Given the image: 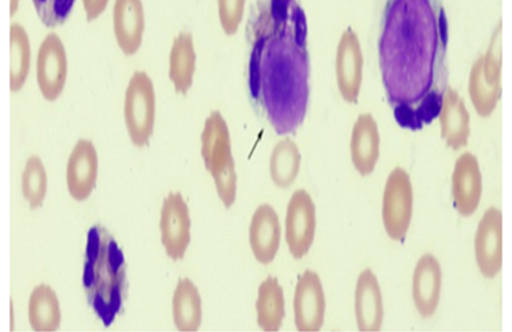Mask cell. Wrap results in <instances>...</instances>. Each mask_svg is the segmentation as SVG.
<instances>
[{"label":"cell","instance_id":"cell-19","mask_svg":"<svg viewBox=\"0 0 512 332\" xmlns=\"http://www.w3.org/2000/svg\"><path fill=\"white\" fill-rule=\"evenodd\" d=\"M351 161L362 176H369L376 168L380 156V135L373 115L358 116L351 133Z\"/></svg>","mask_w":512,"mask_h":332},{"label":"cell","instance_id":"cell-15","mask_svg":"<svg viewBox=\"0 0 512 332\" xmlns=\"http://www.w3.org/2000/svg\"><path fill=\"white\" fill-rule=\"evenodd\" d=\"M98 156L91 141L80 140L75 144L67 164L66 181L70 195L85 201L96 187Z\"/></svg>","mask_w":512,"mask_h":332},{"label":"cell","instance_id":"cell-28","mask_svg":"<svg viewBox=\"0 0 512 332\" xmlns=\"http://www.w3.org/2000/svg\"><path fill=\"white\" fill-rule=\"evenodd\" d=\"M22 192L32 210L43 206L47 192V174L38 156L31 157L22 174Z\"/></svg>","mask_w":512,"mask_h":332},{"label":"cell","instance_id":"cell-23","mask_svg":"<svg viewBox=\"0 0 512 332\" xmlns=\"http://www.w3.org/2000/svg\"><path fill=\"white\" fill-rule=\"evenodd\" d=\"M256 321L266 332H276L283 326L286 317V300L278 279L268 276L260 285L255 303Z\"/></svg>","mask_w":512,"mask_h":332},{"label":"cell","instance_id":"cell-11","mask_svg":"<svg viewBox=\"0 0 512 332\" xmlns=\"http://www.w3.org/2000/svg\"><path fill=\"white\" fill-rule=\"evenodd\" d=\"M68 74V61L61 38L48 34L42 41L37 56V82L43 97L57 100L64 91Z\"/></svg>","mask_w":512,"mask_h":332},{"label":"cell","instance_id":"cell-13","mask_svg":"<svg viewBox=\"0 0 512 332\" xmlns=\"http://www.w3.org/2000/svg\"><path fill=\"white\" fill-rule=\"evenodd\" d=\"M475 255L479 271L493 279L503 265V218L497 208H490L480 220L475 236Z\"/></svg>","mask_w":512,"mask_h":332},{"label":"cell","instance_id":"cell-27","mask_svg":"<svg viewBox=\"0 0 512 332\" xmlns=\"http://www.w3.org/2000/svg\"><path fill=\"white\" fill-rule=\"evenodd\" d=\"M11 70L10 87L12 92H19L29 78L31 69V42L27 31L18 23L11 25Z\"/></svg>","mask_w":512,"mask_h":332},{"label":"cell","instance_id":"cell-26","mask_svg":"<svg viewBox=\"0 0 512 332\" xmlns=\"http://www.w3.org/2000/svg\"><path fill=\"white\" fill-rule=\"evenodd\" d=\"M301 153L291 138L281 139L273 148L269 170L273 184L279 189L290 188L299 174Z\"/></svg>","mask_w":512,"mask_h":332},{"label":"cell","instance_id":"cell-30","mask_svg":"<svg viewBox=\"0 0 512 332\" xmlns=\"http://www.w3.org/2000/svg\"><path fill=\"white\" fill-rule=\"evenodd\" d=\"M246 0H218V15L225 35L235 36L244 19Z\"/></svg>","mask_w":512,"mask_h":332},{"label":"cell","instance_id":"cell-29","mask_svg":"<svg viewBox=\"0 0 512 332\" xmlns=\"http://www.w3.org/2000/svg\"><path fill=\"white\" fill-rule=\"evenodd\" d=\"M33 4L45 27L54 29L68 20L75 0H33Z\"/></svg>","mask_w":512,"mask_h":332},{"label":"cell","instance_id":"cell-21","mask_svg":"<svg viewBox=\"0 0 512 332\" xmlns=\"http://www.w3.org/2000/svg\"><path fill=\"white\" fill-rule=\"evenodd\" d=\"M439 117L447 146L453 150L466 147L471 135L470 114L464 99L449 86L443 94Z\"/></svg>","mask_w":512,"mask_h":332},{"label":"cell","instance_id":"cell-12","mask_svg":"<svg viewBox=\"0 0 512 332\" xmlns=\"http://www.w3.org/2000/svg\"><path fill=\"white\" fill-rule=\"evenodd\" d=\"M326 298L318 273L306 270L294 294V319L299 332H318L324 325Z\"/></svg>","mask_w":512,"mask_h":332},{"label":"cell","instance_id":"cell-7","mask_svg":"<svg viewBox=\"0 0 512 332\" xmlns=\"http://www.w3.org/2000/svg\"><path fill=\"white\" fill-rule=\"evenodd\" d=\"M414 190L408 173L398 167L388 177L382 200L384 229L393 241H403L411 226Z\"/></svg>","mask_w":512,"mask_h":332},{"label":"cell","instance_id":"cell-3","mask_svg":"<svg viewBox=\"0 0 512 332\" xmlns=\"http://www.w3.org/2000/svg\"><path fill=\"white\" fill-rule=\"evenodd\" d=\"M83 286L89 305L109 327L121 313L127 291L122 249L104 226H93L87 237Z\"/></svg>","mask_w":512,"mask_h":332},{"label":"cell","instance_id":"cell-4","mask_svg":"<svg viewBox=\"0 0 512 332\" xmlns=\"http://www.w3.org/2000/svg\"><path fill=\"white\" fill-rule=\"evenodd\" d=\"M201 157L212 175L217 193L226 209L237 199L238 175L228 125L219 111L204 122L201 133Z\"/></svg>","mask_w":512,"mask_h":332},{"label":"cell","instance_id":"cell-22","mask_svg":"<svg viewBox=\"0 0 512 332\" xmlns=\"http://www.w3.org/2000/svg\"><path fill=\"white\" fill-rule=\"evenodd\" d=\"M197 55L191 33L181 32L173 40L169 55V78L178 94L187 95L193 86Z\"/></svg>","mask_w":512,"mask_h":332},{"label":"cell","instance_id":"cell-18","mask_svg":"<svg viewBox=\"0 0 512 332\" xmlns=\"http://www.w3.org/2000/svg\"><path fill=\"white\" fill-rule=\"evenodd\" d=\"M443 273L439 260L425 254L419 260L413 278V298L419 314L427 319L438 310L441 298Z\"/></svg>","mask_w":512,"mask_h":332},{"label":"cell","instance_id":"cell-32","mask_svg":"<svg viewBox=\"0 0 512 332\" xmlns=\"http://www.w3.org/2000/svg\"><path fill=\"white\" fill-rule=\"evenodd\" d=\"M19 5L20 0H10V13L12 17L17 13Z\"/></svg>","mask_w":512,"mask_h":332},{"label":"cell","instance_id":"cell-14","mask_svg":"<svg viewBox=\"0 0 512 332\" xmlns=\"http://www.w3.org/2000/svg\"><path fill=\"white\" fill-rule=\"evenodd\" d=\"M482 195V175L478 159L470 152L464 153L455 163L452 174L454 207L463 217L477 211Z\"/></svg>","mask_w":512,"mask_h":332},{"label":"cell","instance_id":"cell-8","mask_svg":"<svg viewBox=\"0 0 512 332\" xmlns=\"http://www.w3.org/2000/svg\"><path fill=\"white\" fill-rule=\"evenodd\" d=\"M317 227L316 206L305 190H297L288 204L286 241L292 257L301 260L310 252Z\"/></svg>","mask_w":512,"mask_h":332},{"label":"cell","instance_id":"cell-17","mask_svg":"<svg viewBox=\"0 0 512 332\" xmlns=\"http://www.w3.org/2000/svg\"><path fill=\"white\" fill-rule=\"evenodd\" d=\"M114 34L125 56L138 53L145 32V12L142 0H115L113 9Z\"/></svg>","mask_w":512,"mask_h":332},{"label":"cell","instance_id":"cell-24","mask_svg":"<svg viewBox=\"0 0 512 332\" xmlns=\"http://www.w3.org/2000/svg\"><path fill=\"white\" fill-rule=\"evenodd\" d=\"M172 314L179 331L195 332L202 322V301L190 278H181L173 294Z\"/></svg>","mask_w":512,"mask_h":332},{"label":"cell","instance_id":"cell-6","mask_svg":"<svg viewBox=\"0 0 512 332\" xmlns=\"http://www.w3.org/2000/svg\"><path fill=\"white\" fill-rule=\"evenodd\" d=\"M124 118L133 144L140 148L147 146L155 131L156 91L150 76L144 71H136L128 83Z\"/></svg>","mask_w":512,"mask_h":332},{"label":"cell","instance_id":"cell-16","mask_svg":"<svg viewBox=\"0 0 512 332\" xmlns=\"http://www.w3.org/2000/svg\"><path fill=\"white\" fill-rule=\"evenodd\" d=\"M280 241L278 215L270 204H262L255 210L249 227V243L255 260L262 265L271 264L278 253Z\"/></svg>","mask_w":512,"mask_h":332},{"label":"cell","instance_id":"cell-20","mask_svg":"<svg viewBox=\"0 0 512 332\" xmlns=\"http://www.w3.org/2000/svg\"><path fill=\"white\" fill-rule=\"evenodd\" d=\"M354 306L358 330L377 332L381 329L384 316L382 293L371 269H366L358 276Z\"/></svg>","mask_w":512,"mask_h":332},{"label":"cell","instance_id":"cell-9","mask_svg":"<svg viewBox=\"0 0 512 332\" xmlns=\"http://www.w3.org/2000/svg\"><path fill=\"white\" fill-rule=\"evenodd\" d=\"M162 244L168 257L182 261L191 242V219L188 204L181 193H170L161 210Z\"/></svg>","mask_w":512,"mask_h":332},{"label":"cell","instance_id":"cell-1","mask_svg":"<svg viewBox=\"0 0 512 332\" xmlns=\"http://www.w3.org/2000/svg\"><path fill=\"white\" fill-rule=\"evenodd\" d=\"M448 19L442 0H388L378 44L395 119L419 131L438 118L447 81Z\"/></svg>","mask_w":512,"mask_h":332},{"label":"cell","instance_id":"cell-10","mask_svg":"<svg viewBox=\"0 0 512 332\" xmlns=\"http://www.w3.org/2000/svg\"><path fill=\"white\" fill-rule=\"evenodd\" d=\"M336 79L343 99L356 104L364 81V55L360 37L351 28L344 31L337 47Z\"/></svg>","mask_w":512,"mask_h":332},{"label":"cell","instance_id":"cell-2","mask_svg":"<svg viewBox=\"0 0 512 332\" xmlns=\"http://www.w3.org/2000/svg\"><path fill=\"white\" fill-rule=\"evenodd\" d=\"M248 87L278 135L299 129L309 107L310 55L298 0H260L252 24Z\"/></svg>","mask_w":512,"mask_h":332},{"label":"cell","instance_id":"cell-5","mask_svg":"<svg viewBox=\"0 0 512 332\" xmlns=\"http://www.w3.org/2000/svg\"><path fill=\"white\" fill-rule=\"evenodd\" d=\"M502 24L495 31L486 53L474 63L469 76V94L479 116H492L502 87Z\"/></svg>","mask_w":512,"mask_h":332},{"label":"cell","instance_id":"cell-31","mask_svg":"<svg viewBox=\"0 0 512 332\" xmlns=\"http://www.w3.org/2000/svg\"><path fill=\"white\" fill-rule=\"evenodd\" d=\"M88 22L94 21L104 13L109 0H82Z\"/></svg>","mask_w":512,"mask_h":332},{"label":"cell","instance_id":"cell-25","mask_svg":"<svg viewBox=\"0 0 512 332\" xmlns=\"http://www.w3.org/2000/svg\"><path fill=\"white\" fill-rule=\"evenodd\" d=\"M29 320L38 332H53L59 329L62 320L59 298L47 285L34 289L29 302Z\"/></svg>","mask_w":512,"mask_h":332}]
</instances>
